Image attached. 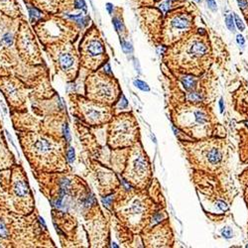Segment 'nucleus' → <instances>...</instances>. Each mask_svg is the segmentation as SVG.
<instances>
[{"instance_id":"obj_22","label":"nucleus","mask_w":248,"mask_h":248,"mask_svg":"<svg viewBox=\"0 0 248 248\" xmlns=\"http://www.w3.org/2000/svg\"><path fill=\"white\" fill-rule=\"evenodd\" d=\"M68 160H69L70 163H73V160H75V150H73V147H70L69 151H68Z\"/></svg>"},{"instance_id":"obj_39","label":"nucleus","mask_w":248,"mask_h":248,"mask_svg":"<svg viewBox=\"0 0 248 248\" xmlns=\"http://www.w3.org/2000/svg\"><path fill=\"white\" fill-rule=\"evenodd\" d=\"M247 125H248V122H247Z\"/></svg>"},{"instance_id":"obj_17","label":"nucleus","mask_w":248,"mask_h":248,"mask_svg":"<svg viewBox=\"0 0 248 248\" xmlns=\"http://www.w3.org/2000/svg\"><path fill=\"white\" fill-rule=\"evenodd\" d=\"M221 235L223 236L224 238L229 239V238H231V237H232V235H233V231H232V229L230 228L229 226H224L223 228L221 229Z\"/></svg>"},{"instance_id":"obj_13","label":"nucleus","mask_w":248,"mask_h":248,"mask_svg":"<svg viewBox=\"0 0 248 248\" xmlns=\"http://www.w3.org/2000/svg\"><path fill=\"white\" fill-rule=\"evenodd\" d=\"M87 117H89L92 120H99L103 117V113H102L101 110L97 109L95 107H89L87 108Z\"/></svg>"},{"instance_id":"obj_10","label":"nucleus","mask_w":248,"mask_h":248,"mask_svg":"<svg viewBox=\"0 0 248 248\" xmlns=\"http://www.w3.org/2000/svg\"><path fill=\"white\" fill-rule=\"evenodd\" d=\"M35 148L39 153L45 154L50 152L51 149H52V146H51V144L47 140L40 139V140H37V142L35 143Z\"/></svg>"},{"instance_id":"obj_1","label":"nucleus","mask_w":248,"mask_h":248,"mask_svg":"<svg viewBox=\"0 0 248 248\" xmlns=\"http://www.w3.org/2000/svg\"><path fill=\"white\" fill-rule=\"evenodd\" d=\"M167 60L178 73L202 76L212 63V46L207 31L199 28L177 41L168 51Z\"/></svg>"},{"instance_id":"obj_29","label":"nucleus","mask_w":248,"mask_h":248,"mask_svg":"<svg viewBox=\"0 0 248 248\" xmlns=\"http://www.w3.org/2000/svg\"><path fill=\"white\" fill-rule=\"evenodd\" d=\"M75 4H76V7L79 8V9H87V7H85V3L84 0H75Z\"/></svg>"},{"instance_id":"obj_18","label":"nucleus","mask_w":248,"mask_h":248,"mask_svg":"<svg viewBox=\"0 0 248 248\" xmlns=\"http://www.w3.org/2000/svg\"><path fill=\"white\" fill-rule=\"evenodd\" d=\"M134 84H135L138 88H140L141 90H143V92H149L150 90V87H148V84H146V82L139 81V79H137V81H134Z\"/></svg>"},{"instance_id":"obj_3","label":"nucleus","mask_w":248,"mask_h":248,"mask_svg":"<svg viewBox=\"0 0 248 248\" xmlns=\"http://www.w3.org/2000/svg\"><path fill=\"white\" fill-rule=\"evenodd\" d=\"M175 122L193 140L215 136L218 126L212 109L201 102L187 101L176 109Z\"/></svg>"},{"instance_id":"obj_37","label":"nucleus","mask_w":248,"mask_h":248,"mask_svg":"<svg viewBox=\"0 0 248 248\" xmlns=\"http://www.w3.org/2000/svg\"><path fill=\"white\" fill-rule=\"evenodd\" d=\"M112 247H115V248H117L118 246H117V245H116L115 243H113V244H112Z\"/></svg>"},{"instance_id":"obj_9","label":"nucleus","mask_w":248,"mask_h":248,"mask_svg":"<svg viewBox=\"0 0 248 248\" xmlns=\"http://www.w3.org/2000/svg\"><path fill=\"white\" fill-rule=\"evenodd\" d=\"M239 180H240V184H241L242 190H243L245 202H246L248 207V168L241 173V175L239 176Z\"/></svg>"},{"instance_id":"obj_6","label":"nucleus","mask_w":248,"mask_h":248,"mask_svg":"<svg viewBox=\"0 0 248 248\" xmlns=\"http://www.w3.org/2000/svg\"><path fill=\"white\" fill-rule=\"evenodd\" d=\"M172 232L170 227H162L154 233V237L150 241L151 246L156 247H164L171 246V238H172Z\"/></svg>"},{"instance_id":"obj_2","label":"nucleus","mask_w":248,"mask_h":248,"mask_svg":"<svg viewBox=\"0 0 248 248\" xmlns=\"http://www.w3.org/2000/svg\"><path fill=\"white\" fill-rule=\"evenodd\" d=\"M183 145L193 169L202 173H224L228 161V148L224 139L212 136L201 140H185Z\"/></svg>"},{"instance_id":"obj_23","label":"nucleus","mask_w":248,"mask_h":248,"mask_svg":"<svg viewBox=\"0 0 248 248\" xmlns=\"http://www.w3.org/2000/svg\"><path fill=\"white\" fill-rule=\"evenodd\" d=\"M63 131H64V135L65 137V140H67L68 142H71V134H70V130H69V126H68V124L64 125Z\"/></svg>"},{"instance_id":"obj_12","label":"nucleus","mask_w":248,"mask_h":248,"mask_svg":"<svg viewBox=\"0 0 248 248\" xmlns=\"http://www.w3.org/2000/svg\"><path fill=\"white\" fill-rule=\"evenodd\" d=\"M60 64L64 70L70 69L73 64V58L70 54H63L60 57Z\"/></svg>"},{"instance_id":"obj_26","label":"nucleus","mask_w":248,"mask_h":248,"mask_svg":"<svg viewBox=\"0 0 248 248\" xmlns=\"http://www.w3.org/2000/svg\"><path fill=\"white\" fill-rule=\"evenodd\" d=\"M112 22H113V25H114V27H115V29L118 31V32H120V31H122V24H121V22L119 21V20L117 18H113L112 20Z\"/></svg>"},{"instance_id":"obj_31","label":"nucleus","mask_w":248,"mask_h":248,"mask_svg":"<svg viewBox=\"0 0 248 248\" xmlns=\"http://www.w3.org/2000/svg\"><path fill=\"white\" fill-rule=\"evenodd\" d=\"M112 199H113V196H107V198H105V199H102V204H103L105 207H108L111 204V201H112Z\"/></svg>"},{"instance_id":"obj_36","label":"nucleus","mask_w":248,"mask_h":248,"mask_svg":"<svg viewBox=\"0 0 248 248\" xmlns=\"http://www.w3.org/2000/svg\"><path fill=\"white\" fill-rule=\"evenodd\" d=\"M39 220H40V222H41V224H43V226H44L45 228H46V223H45L44 219H43L42 217H39Z\"/></svg>"},{"instance_id":"obj_19","label":"nucleus","mask_w":248,"mask_h":248,"mask_svg":"<svg viewBox=\"0 0 248 248\" xmlns=\"http://www.w3.org/2000/svg\"><path fill=\"white\" fill-rule=\"evenodd\" d=\"M206 2H207L209 8L212 11V12H215V11L217 10V5H216L215 0H206Z\"/></svg>"},{"instance_id":"obj_24","label":"nucleus","mask_w":248,"mask_h":248,"mask_svg":"<svg viewBox=\"0 0 248 248\" xmlns=\"http://www.w3.org/2000/svg\"><path fill=\"white\" fill-rule=\"evenodd\" d=\"M121 44H122V48H123L124 52H126V53L132 52V46H131V44H130V43L122 41V42H121Z\"/></svg>"},{"instance_id":"obj_5","label":"nucleus","mask_w":248,"mask_h":248,"mask_svg":"<svg viewBox=\"0 0 248 248\" xmlns=\"http://www.w3.org/2000/svg\"><path fill=\"white\" fill-rule=\"evenodd\" d=\"M133 172L137 176L138 179L146 181L149 176V164L146 159V156L143 154L137 153L133 160Z\"/></svg>"},{"instance_id":"obj_20","label":"nucleus","mask_w":248,"mask_h":248,"mask_svg":"<svg viewBox=\"0 0 248 248\" xmlns=\"http://www.w3.org/2000/svg\"><path fill=\"white\" fill-rule=\"evenodd\" d=\"M236 1H237L239 9L243 12V11L246 9L247 6H248V0H236Z\"/></svg>"},{"instance_id":"obj_11","label":"nucleus","mask_w":248,"mask_h":248,"mask_svg":"<svg viewBox=\"0 0 248 248\" xmlns=\"http://www.w3.org/2000/svg\"><path fill=\"white\" fill-rule=\"evenodd\" d=\"M14 190H15L16 195L18 196H25L28 193V187L23 180L16 181L15 186H14Z\"/></svg>"},{"instance_id":"obj_4","label":"nucleus","mask_w":248,"mask_h":248,"mask_svg":"<svg viewBox=\"0 0 248 248\" xmlns=\"http://www.w3.org/2000/svg\"><path fill=\"white\" fill-rule=\"evenodd\" d=\"M193 16L188 11H178L173 13L168 20L165 29V39L168 44H173L184 38L193 31Z\"/></svg>"},{"instance_id":"obj_35","label":"nucleus","mask_w":248,"mask_h":248,"mask_svg":"<svg viewBox=\"0 0 248 248\" xmlns=\"http://www.w3.org/2000/svg\"><path fill=\"white\" fill-rule=\"evenodd\" d=\"M112 7H113V6H112L111 4H109V3L107 4V10H108V12H109V13L112 12Z\"/></svg>"},{"instance_id":"obj_8","label":"nucleus","mask_w":248,"mask_h":248,"mask_svg":"<svg viewBox=\"0 0 248 248\" xmlns=\"http://www.w3.org/2000/svg\"><path fill=\"white\" fill-rule=\"evenodd\" d=\"M103 51V47L98 41H92L87 46V52L92 57L100 56Z\"/></svg>"},{"instance_id":"obj_27","label":"nucleus","mask_w":248,"mask_h":248,"mask_svg":"<svg viewBox=\"0 0 248 248\" xmlns=\"http://www.w3.org/2000/svg\"><path fill=\"white\" fill-rule=\"evenodd\" d=\"M70 186V182L68 180H64L62 182V195H65V193L67 192Z\"/></svg>"},{"instance_id":"obj_34","label":"nucleus","mask_w":248,"mask_h":248,"mask_svg":"<svg viewBox=\"0 0 248 248\" xmlns=\"http://www.w3.org/2000/svg\"><path fill=\"white\" fill-rule=\"evenodd\" d=\"M219 107H220V112L222 113L224 111V105H223V99H219Z\"/></svg>"},{"instance_id":"obj_15","label":"nucleus","mask_w":248,"mask_h":248,"mask_svg":"<svg viewBox=\"0 0 248 248\" xmlns=\"http://www.w3.org/2000/svg\"><path fill=\"white\" fill-rule=\"evenodd\" d=\"M225 25H226L229 31H231L232 33L235 32V22L231 14H227L226 17H225Z\"/></svg>"},{"instance_id":"obj_33","label":"nucleus","mask_w":248,"mask_h":248,"mask_svg":"<svg viewBox=\"0 0 248 248\" xmlns=\"http://www.w3.org/2000/svg\"><path fill=\"white\" fill-rule=\"evenodd\" d=\"M95 201V199H93V196H89V198H87V201H84V206L85 207H88L92 202Z\"/></svg>"},{"instance_id":"obj_32","label":"nucleus","mask_w":248,"mask_h":248,"mask_svg":"<svg viewBox=\"0 0 248 248\" xmlns=\"http://www.w3.org/2000/svg\"><path fill=\"white\" fill-rule=\"evenodd\" d=\"M127 105H128V102L126 100V98H125V96L122 95V100H120V102H119V107L125 108V107H127Z\"/></svg>"},{"instance_id":"obj_30","label":"nucleus","mask_w":248,"mask_h":248,"mask_svg":"<svg viewBox=\"0 0 248 248\" xmlns=\"http://www.w3.org/2000/svg\"><path fill=\"white\" fill-rule=\"evenodd\" d=\"M236 42H237V44L239 45V46H242V47H243L244 44H245V39H244V37L242 36V35H240V34L236 35Z\"/></svg>"},{"instance_id":"obj_14","label":"nucleus","mask_w":248,"mask_h":248,"mask_svg":"<svg viewBox=\"0 0 248 248\" xmlns=\"http://www.w3.org/2000/svg\"><path fill=\"white\" fill-rule=\"evenodd\" d=\"M28 10H29V14H30V19L32 22H36L37 20L40 19L42 17V13L41 11H39L38 9L34 7H28Z\"/></svg>"},{"instance_id":"obj_25","label":"nucleus","mask_w":248,"mask_h":248,"mask_svg":"<svg viewBox=\"0 0 248 248\" xmlns=\"http://www.w3.org/2000/svg\"><path fill=\"white\" fill-rule=\"evenodd\" d=\"M7 235H8V232H7L6 227H5L3 222L0 221V236H2V237H6Z\"/></svg>"},{"instance_id":"obj_28","label":"nucleus","mask_w":248,"mask_h":248,"mask_svg":"<svg viewBox=\"0 0 248 248\" xmlns=\"http://www.w3.org/2000/svg\"><path fill=\"white\" fill-rule=\"evenodd\" d=\"M3 42L5 43L6 45H11L13 43V38H12V36L10 35V34H6V35H4L3 36Z\"/></svg>"},{"instance_id":"obj_7","label":"nucleus","mask_w":248,"mask_h":248,"mask_svg":"<svg viewBox=\"0 0 248 248\" xmlns=\"http://www.w3.org/2000/svg\"><path fill=\"white\" fill-rule=\"evenodd\" d=\"M179 79L187 92H195V90L199 89V76H196L193 75H188V73H180Z\"/></svg>"},{"instance_id":"obj_38","label":"nucleus","mask_w":248,"mask_h":248,"mask_svg":"<svg viewBox=\"0 0 248 248\" xmlns=\"http://www.w3.org/2000/svg\"><path fill=\"white\" fill-rule=\"evenodd\" d=\"M195 1H196V2H198V3H199V2L201 1V0H195Z\"/></svg>"},{"instance_id":"obj_21","label":"nucleus","mask_w":248,"mask_h":248,"mask_svg":"<svg viewBox=\"0 0 248 248\" xmlns=\"http://www.w3.org/2000/svg\"><path fill=\"white\" fill-rule=\"evenodd\" d=\"M170 5H171V1H169V0H168V1H165L163 3L160 4V9L163 11L164 13H166L170 9V7H171Z\"/></svg>"},{"instance_id":"obj_16","label":"nucleus","mask_w":248,"mask_h":248,"mask_svg":"<svg viewBox=\"0 0 248 248\" xmlns=\"http://www.w3.org/2000/svg\"><path fill=\"white\" fill-rule=\"evenodd\" d=\"M233 18H234V22H235V26L238 28L239 31H241V32H243L245 30V25L244 23L242 22V20L240 19V17H239L237 14H233Z\"/></svg>"}]
</instances>
